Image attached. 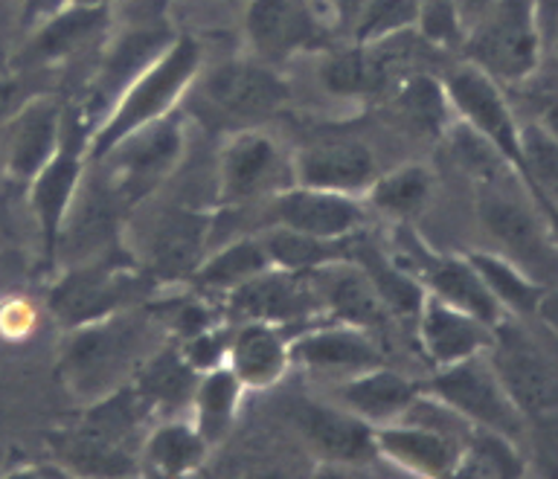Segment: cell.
Wrapping results in <instances>:
<instances>
[{"label": "cell", "instance_id": "cell-16", "mask_svg": "<svg viewBox=\"0 0 558 479\" xmlns=\"http://www.w3.org/2000/svg\"><path fill=\"white\" fill-rule=\"evenodd\" d=\"M227 311H233L242 320L274 322V326H291V322L312 320L320 311V299L314 291L312 273H294V270L270 268L233 294L225 296Z\"/></svg>", "mask_w": 558, "mask_h": 479}, {"label": "cell", "instance_id": "cell-2", "mask_svg": "<svg viewBox=\"0 0 558 479\" xmlns=\"http://www.w3.org/2000/svg\"><path fill=\"white\" fill-rule=\"evenodd\" d=\"M201 73V47L190 35H178L140 76L111 102L87 131V160H99L120 139L181 108Z\"/></svg>", "mask_w": 558, "mask_h": 479}, {"label": "cell", "instance_id": "cell-5", "mask_svg": "<svg viewBox=\"0 0 558 479\" xmlns=\"http://www.w3.org/2000/svg\"><path fill=\"white\" fill-rule=\"evenodd\" d=\"M204 113L218 125L253 128L282 111L288 102L286 78L265 61H221L195 78Z\"/></svg>", "mask_w": 558, "mask_h": 479}, {"label": "cell", "instance_id": "cell-25", "mask_svg": "<svg viewBox=\"0 0 558 479\" xmlns=\"http://www.w3.org/2000/svg\"><path fill=\"white\" fill-rule=\"evenodd\" d=\"M111 33V9H87L61 3L35 29L24 47L26 64H52L73 59L87 44Z\"/></svg>", "mask_w": 558, "mask_h": 479}, {"label": "cell", "instance_id": "cell-45", "mask_svg": "<svg viewBox=\"0 0 558 479\" xmlns=\"http://www.w3.org/2000/svg\"><path fill=\"white\" fill-rule=\"evenodd\" d=\"M544 128L549 131V134H556L558 137V102H553L547 108V113H544V122H541Z\"/></svg>", "mask_w": 558, "mask_h": 479}, {"label": "cell", "instance_id": "cell-22", "mask_svg": "<svg viewBox=\"0 0 558 479\" xmlns=\"http://www.w3.org/2000/svg\"><path fill=\"white\" fill-rule=\"evenodd\" d=\"M312 282L320 311L329 320L373 331L390 317V308L375 291L373 279L366 277V270L355 259H340L312 270Z\"/></svg>", "mask_w": 558, "mask_h": 479}, {"label": "cell", "instance_id": "cell-32", "mask_svg": "<svg viewBox=\"0 0 558 479\" xmlns=\"http://www.w3.org/2000/svg\"><path fill=\"white\" fill-rule=\"evenodd\" d=\"M392 105L413 131L427 137H445V131L453 125V108L448 102L442 82L430 76L410 73L392 87Z\"/></svg>", "mask_w": 558, "mask_h": 479}, {"label": "cell", "instance_id": "cell-34", "mask_svg": "<svg viewBox=\"0 0 558 479\" xmlns=\"http://www.w3.org/2000/svg\"><path fill=\"white\" fill-rule=\"evenodd\" d=\"M262 235L265 250L274 268L294 270V273H312V270L331 265V261L352 259L349 242H323V238H312V235L294 233L286 226H268Z\"/></svg>", "mask_w": 558, "mask_h": 479}, {"label": "cell", "instance_id": "cell-37", "mask_svg": "<svg viewBox=\"0 0 558 479\" xmlns=\"http://www.w3.org/2000/svg\"><path fill=\"white\" fill-rule=\"evenodd\" d=\"M418 7L422 0H366V7L355 17V44L410 33L416 26Z\"/></svg>", "mask_w": 558, "mask_h": 479}, {"label": "cell", "instance_id": "cell-3", "mask_svg": "<svg viewBox=\"0 0 558 479\" xmlns=\"http://www.w3.org/2000/svg\"><path fill=\"white\" fill-rule=\"evenodd\" d=\"M157 282L143 265L122 259L120 253H99L90 259L64 265L47 294V308L64 329H78L108 314L140 305V296Z\"/></svg>", "mask_w": 558, "mask_h": 479}, {"label": "cell", "instance_id": "cell-40", "mask_svg": "<svg viewBox=\"0 0 558 479\" xmlns=\"http://www.w3.org/2000/svg\"><path fill=\"white\" fill-rule=\"evenodd\" d=\"M35 326V308L24 299H7L0 305V334L9 340L26 337Z\"/></svg>", "mask_w": 558, "mask_h": 479}, {"label": "cell", "instance_id": "cell-24", "mask_svg": "<svg viewBox=\"0 0 558 479\" xmlns=\"http://www.w3.org/2000/svg\"><path fill=\"white\" fill-rule=\"evenodd\" d=\"M418 392H422V383L378 364L352 378H343L338 386V404L355 413L369 427H384L399 421L416 401Z\"/></svg>", "mask_w": 558, "mask_h": 479}, {"label": "cell", "instance_id": "cell-17", "mask_svg": "<svg viewBox=\"0 0 558 479\" xmlns=\"http://www.w3.org/2000/svg\"><path fill=\"white\" fill-rule=\"evenodd\" d=\"M378 160L373 148L352 137L320 139L312 146L300 148L291 157V174L300 186H314V189L343 192V195H357L364 198L369 183L375 181Z\"/></svg>", "mask_w": 558, "mask_h": 479}, {"label": "cell", "instance_id": "cell-4", "mask_svg": "<svg viewBox=\"0 0 558 479\" xmlns=\"http://www.w3.org/2000/svg\"><path fill=\"white\" fill-rule=\"evenodd\" d=\"M183 155H186V125L174 111L129 134L108 155L90 163L99 169L105 186L120 200V207L134 209L178 172Z\"/></svg>", "mask_w": 558, "mask_h": 479}, {"label": "cell", "instance_id": "cell-14", "mask_svg": "<svg viewBox=\"0 0 558 479\" xmlns=\"http://www.w3.org/2000/svg\"><path fill=\"white\" fill-rule=\"evenodd\" d=\"M291 425L305 442V447L329 468H361L375 456V427L349 413L340 404L323 401H294Z\"/></svg>", "mask_w": 558, "mask_h": 479}, {"label": "cell", "instance_id": "cell-13", "mask_svg": "<svg viewBox=\"0 0 558 479\" xmlns=\"http://www.w3.org/2000/svg\"><path fill=\"white\" fill-rule=\"evenodd\" d=\"M366 204L357 195L314 189L291 183L268 198L270 226H286L294 233L323 238V242H347L355 238L364 226Z\"/></svg>", "mask_w": 558, "mask_h": 479}, {"label": "cell", "instance_id": "cell-1", "mask_svg": "<svg viewBox=\"0 0 558 479\" xmlns=\"http://www.w3.org/2000/svg\"><path fill=\"white\" fill-rule=\"evenodd\" d=\"M163 322L140 305L108 314L102 320L70 329V337L59 355L56 381L73 404L87 407L111 392L129 386L148 357L163 346Z\"/></svg>", "mask_w": 558, "mask_h": 479}, {"label": "cell", "instance_id": "cell-21", "mask_svg": "<svg viewBox=\"0 0 558 479\" xmlns=\"http://www.w3.org/2000/svg\"><path fill=\"white\" fill-rule=\"evenodd\" d=\"M225 366L247 392L270 390L291 369V334L274 322L242 320L230 331Z\"/></svg>", "mask_w": 558, "mask_h": 479}, {"label": "cell", "instance_id": "cell-19", "mask_svg": "<svg viewBox=\"0 0 558 479\" xmlns=\"http://www.w3.org/2000/svg\"><path fill=\"white\" fill-rule=\"evenodd\" d=\"M495 326L477 320L474 314L445 303L439 296L425 294L416 314V337L434 369L453 366L474 355H486L492 346Z\"/></svg>", "mask_w": 558, "mask_h": 479}, {"label": "cell", "instance_id": "cell-44", "mask_svg": "<svg viewBox=\"0 0 558 479\" xmlns=\"http://www.w3.org/2000/svg\"><path fill=\"white\" fill-rule=\"evenodd\" d=\"M64 3H73V7H87V9H113V7H120L122 0H64Z\"/></svg>", "mask_w": 558, "mask_h": 479}, {"label": "cell", "instance_id": "cell-39", "mask_svg": "<svg viewBox=\"0 0 558 479\" xmlns=\"http://www.w3.org/2000/svg\"><path fill=\"white\" fill-rule=\"evenodd\" d=\"M416 29L436 44H457L460 35L465 33L453 0H422Z\"/></svg>", "mask_w": 558, "mask_h": 479}, {"label": "cell", "instance_id": "cell-33", "mask_svg": "<svg viewBox=\"0 0 558 479\" xmlns=\"http://www.w3.org/2000/svg\"><path fill=\"white\" fill-rule=\"evenodd\" d=\"M471 265L477 268L486 287L492 291L504 311L538 314L544 305V287L518 265L497 253H469Z\"/></svg>", "mask_w": 558, "mask_h": 479}, {"label": "cell", "instance_id": "cell-9", "mask_svg": "<svg viewBox=\"0 0 558 479\" xmlns=\"http://www.w3.org/2000/svg\"><path fill=\"white\" fill-rule=\"evenodd\" d=\"M474 64L497 82L526 78L538 64L541 29L532 0H495L488 15L469 33Z\"/></svg>", "mask_w": 558, "mask_h": 479}, {"label": "cell", "instance_id": "cell-20", "mask_svg": "<svg viewBox=\"0 0 558 479\" xmlns=\"http://www.w3.org/2000/svg\"><path fill=\"white\" fill-rule=\"evenodd\" d=\"M216 216L201 209H172L157 221L148 247V265L155 282H190L201 259L207 256V244L213 238Z\"/></svg>", "mask_w": 558, "mask_h": 479}, {"label": "cell", "instance_id": "cell-43", "mask_svg": "<svg viewBox=\"0 0 558 479\" xmlns=\"http://www.w3.org/2000/svg\"><path fill=\"white\" fill-rule=\"evenodd\" d=\"M335 9H338L343 17H357L361 15V9L366 7V0H331Z\"/></svg>", "mask_w": 558, "mask_h": 479}, {"label": "cell", "instance_id": "cell-46", "mask_svg": "<svg viewBox=\"0 0 558 479\" xmlns=\"http://www.w3.org/2000/svg\"><path fill=\"white\" fill-rule=\"evenodd\" d=\"M52 3H56V0H29V9H33V12H52ZM61 3H64V0H61Z\"/></svg>", "mask_w": 558, "mask_h": 479}, {"label": "cell", "instance_id": "cell-8", "mask_svg": "<svg viewBox=\"0 0 558 479\" xmlns=\"http://www.w3.org/2000/svg\"><path fill=\"white\" fill-rule=\"evenodd\" d=\"M445 94L453 108V116L469 125L474 134L486 139L488 146L512 165V172L523 181V151H521V122L506 102L504 90L495 76L471 64L453 67L442 78Z\"/></svg>", "mask_w": 558, "mask_h": 479}, {"label": "cell", "instance_id": "cell-36", "mask_svg": "<svg viewBox=\"0 0 558 479\" xmlns=\"http://www.w3.org/2000/svg\"><path fill=\"white\" fill-rule=\"evenodd\" d=\"M323 87L343 99H364V96L381 94V76L375 70L373 52L366 44H355L343 52H335L320 64Z\"/></svg>", "mask_w": 558, "mask_h": 479}, {"label": "cell", "instance_id": "cell-26", "mask_svg": "<svg viewBox=\"0 0 558 479\" xmlns=\"http://www.w3.org/2000/svg\"><path fill=\"white\" fill-rule=\"evenodd\" d=\"M213 453L207 439L195 430L190 416L151 421L137 453V468L155 477H192Z\"/></svg>", "mask_w": 558, "mask_h": 479}, {"label": "cell", "instance_id": "cell-7", "mask_svg": "<svg viewBox=\"0 0 558 479\" xmlns=\"http://www.w3.org/2000/svg\"><path fill=\"white\" fill-rule=\"evenodd\" d=\"M425 390L457 409L471 427L495 430L514 442H521V435L526 433V418L504 390L488 355H474L460 364L434 369Z\"/></svg>", "mask_w": 558, "mask_h": 479}, {"label": "cell", "instance_id": "cell-47", "mask_svg": "<svg viewBox=\"0 0 558 479\" xmlns=\"http://www.w3.org/2000/svg\"><path fill=\"white\" fill-rule=\"evenodd\" d=\"M556 38H558V29H556Z\"/></svg>", "mask_w": 558, "mask_h": 479}, {"label": "cell", "instance_id": "cell-6", "mask_svg": "<svg viewBox=\"0 0 558 479\" xmlns=\"http://www.w3.org/2000/svg\"><path fill=\"white\" fill-rule=\"evenodd\" d=\"M294 183L291 160L279 143L259 125L235 128L227 134L216 172L218 209L233 212L259 200H268L279 189Z\"/></svg>", "mask_w": 558, "mask_h": 479}, {"label": "cell", "instance_id": "cell-28", "mask_svg": "<svg viewBox=\"0 0 558 479\" xmlns=\"http://www.w3.org/2000/svg\"><path fill=\"white\" fill-rule=\"evenodd\" d=\"M270 268L274 265H270L262 235H242L218 250H209L190 277V285L195 287V294L225 299L235 287H242L244 282H251L253 277Z\"/></svg>", "mask_w": 558, "mask_h": 479}, {"label": "cell", "instance_id": "cell-10", "mask_svg": "<svg viewBox=\"0 0 558 479\" xmlns=\"http://www.w3.org/2000/svg\"><path fill=\"white\" fill-rule=\"evenodd\" d=\"M87 125L82 120H68L64 139L59 151L50 157V163L26 183L29 189V207H33L38 238H41V253L47 265H56V250H59L61 230L68 224L70 209L76 200L82 181L87 172Z\"/></svg>", "mask_w": 558, "mask_h": 479}, {"label": "cell", "instance_id": "cell-18", "mask_svg": "<svg viewBox=\"0 0 558 479\" xmlns=\"http://www.w3.org/2000/svg\"><path fill=\"white\" fill-rule=\"evenodd\" d=\"M465 442L436 427L399 418L375 427V456L410 477H453Z\"/></svg>", "mask_w": 558, "mask_h": 479}, {"label": "cell", "instance_id": "cell-38", "mask_svg": "<svg viewBox=\"0 0 558 479\" xmlns=\"http://www.w3.org/2000/svg\"><path fill=\"white\" fill-rule=\"evenodd\" d=\"M227 340H230V331L221 329V322H213L207 329L195 331L190 337L174 340L178 348H181L183 360L195 369L198 374L209 372V369H218L225 366L227 357Z\"/></svg>", "mask_w": 558, "mask_h": 479}, {"label": "cell", "instance_id": "cell-27", "mask_svg": "<svg viewBox=\"0 0 558 479\" xmlns=\"http://www.w3.org/2000/svg\"><path fill=\"white\" fill-rule=\"evenodd\" d=\"M198 383V372L183 360L181 348L172 340H166L155 355L148 357L131 386L140 392V398L146 401L151 416L169 418L178 416V409H190L192 392Z\"/></svg>", "mask_w": 558, "mask_h": 479}, {"label": "cell", "instance_id": "cell-41", "mask_svg": "<svg viewBox=\"0 0 558 479\" xmlns=\"http://www.w3.org/2000/svg\"><path fill=\"white\" fill-rule=\"evenodd\" d=\"M29 96H35V94L24 85V82H21V78L0 76V125L12 120V116L21 111V105H24Z\"/></svg>", "mask_w": 558, "mask_h": 479}, {"label": "cell", "instance_id": "cell-42", "mask_svg": "<svg viewBox=\"0 0 558 479\" xmlns=\"http://www.w3.org/2000/svg\"><path fill=\"white\" fill-rule=\"evenodd\" d=\"M535 3V17H538L541 33L556 35L558 29V0H532Z\"/></svg>", "mask_w": 558, "mask_h": 479}, {"label": "cell", "instance_id": "cell-31", "mask_svg": "<svg viewBox=\"0 0 558 479\" xmlns=\"http://www.w3.org/2000/svg\"><path fill=\"white\" fill-rule=\"evenodd\" d=\"M430 192H434V174L427 165L401 163L375 174V181L364 192V204L378 209L381 216L408 221L430 200Z\"/></svg>", "mask_w": 558, "mask_h": 479}, {"label": "cell", "instance_id": "cell-11", "mask_svg": "<svg viewBox=\"0 0 558 479\" xmlns=\"http://www.w3.org/2000/svg\"><path fill=\"white\" fill-rule=\"evenodd\" d=\"M488 360L495 366L497 378L521 409L526 421L556 416L558 413V372L547 355L530 340V334L514 326L509 317L495 326Z\"/></svg>", "mask_w": 558, "mask_h": 479}, {"label": "cell", "instance_id": "cell-30", "mask_svg": "<svg viewBox=\"0 0 558 479\" xmlns=\"http://www.w3.org/2000/svg\"><path fill=\"white\" fill-rule=\"evenodd\" d=\"M480 216H483L488 233L512 250V261H518L523 270L544 265L553 256V244L547 242V235L541 230L538 218L530 216L521 204L492 195L480 204Z\"/></svg>", "mask_w": 558, "mask_h": 479}, {"label": "cell", "instance_id": "cell-29", "mask_svg": "<svg viewBox=\"0 0 558 479\" xmlns=\"http://www.w3.org/2000/svg\"><path fill=\"white\" fill-rule=\"evenodd\" d=\"M244 395H247V390L227 366L198 374L186 416L195 425V430L207 439L209 447L225 442L227 433L233 430Z\"/></svg>", "mask_w": 558, "mask_h": 479}, {"label": "cell", "instance_id": "cell-12", "mask_svg": "<svg viewBox=\"0 0 558 479\" xmlns=\"http://www.w3.org/2000/svg\"><path fill=\"white\" fill-rule=\"evenodd\" d=\"M68 128L64 105L50 94L29 96L21 111L0 125V169L9 181L29 183L59 151Z\"/></svg>", "mask_w": 558, "mask_h": 479}, {"label": "cell", "instance_id": "cell-23", "mask_svg": "<svg viewBox=\"0 0 558 479\" xmlns=\"http://www.w3.org/2000/svg\"><path fill=\"white\" fill-rule=\"evenodd\" d=\"M244 29L259 61L291 59L320 41V29L303 0H251Z\"/></svg>", "mask_w": 558, "mask_h": 479}, {"label": "cell", "instance_id": "cell-35", "mask_svg": "<svg viewBox=\"0 0 558 479\" xmlns=\"http://www.w3.org/2000/svg\"><path fill=\"white\" fill-rule=\"evenodd\" d=\"M526 459L514 439L495 430L474 427L462 447L453 477H523Z\"/></svg>", "mask_w": 558, "mask_h": 479}, {"label": "cell", "instance_id": "cell-15", "mask_svg": "<svg viewBox=\"0 0 558 479\" xmlns=\"http://www.w3.org/2000/svg\"><path fill=\"white\" fill-rule=\"evenodd\" d=\"M381 364V348L373 334L349 322H320L291 334V366L320 378H352L369 366Z\"/></svg>", "mask_w": 558, "mask_h": 479}]
</instances>
